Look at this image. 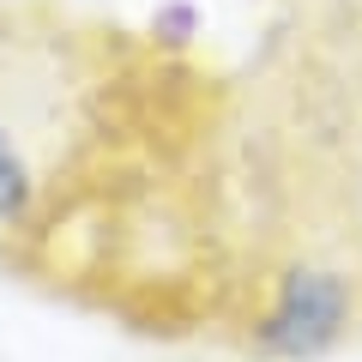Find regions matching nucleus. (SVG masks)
<instances>
[{
	"instance_id": "f257e3e1",
	"label": "nucleus",
	"mask_w": 362,
	"mask_h": 362,
	"mask_svg": "<svg viewBox=\"0 0 362 362\" xmlns=\"http://www.w3.org/2000/svg\"><path fill=\"white\" fill-rule=\"evenodd\" d=\"M350 320H356L350 278L344 272H326V266H302L272 296L266 320H259V350L284 356V362H308L320 350H332L350 332Z\"/></svg>"
},
{
	"instance_id": "f03ea898",
	"label": "nucleus",
	"mask_w": 362,
	"mask_h": 362,
	"mask_svg": "<svg viewBox=\"0 0 362 362\" xmlns=\"http://www.w3.org/2000/svg\"><path fill=\"white\" fill-rule=\"evenodd\" d=\"M25 206H30V169L18 157V145L6 139V127H0V223H13Z\"/></svg>"
}]
</instances>
